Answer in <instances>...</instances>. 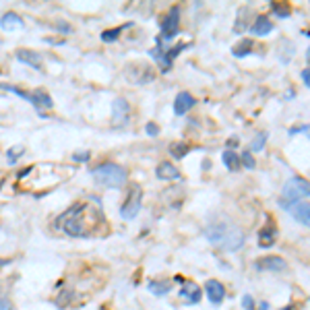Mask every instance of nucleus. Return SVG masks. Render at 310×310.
<instances>
[{
	"label": "nucleus",
	"instance_id": "obj_19",
	"mask_svg": "<svg viewBox=\"0 0 310 310\" xmlns=\"http://www.w3.org/2000/svg\"><path fill=\"white\" fill-rule=\"evenodd\" d=\"M222 158H224V164L228 166V170H232V172L240 170V164H242V160H240V155H238L236 151H232V149H226Z\"/></svg>",
	"mask_w": 310,
	"mask_h": 310
},
{
	"label": "nucleus",
	"instance_id": "obj_16",
	"mask_svg": "<svg viewBox=\"0 0 310 310\" xmlns=\"http://www.w3.org/2000/svg\"><path fill=\"white\" fill-rule=\"evenodd\" d=\"M23 27H25L23 19L17 13H13V11H9V13H5L3 17H0V29H5V31H17V29H23Z\"/></svg>",
	"mask_w": 310,
	"mask_h": 310
},
{
	"label": "nucleus",
	"instance_id": "obj_2",
	"mask_svg": "<svg viewBox=\"0 0 310 310\" xmlns=\"http://www.w3.org/2000/svg\"><path fill=\"white\" fill-rule=\"evenodd\" d=\"M205 238L217 246L222 248L226 253H236L244 246L246 242V234L242 232V228H238L236 224L232 222H226V220H220V222H213L211 226L205 228Z\"/></svg>",
	"mask_w": 310,
	"mask_h": 310
},
{
	"label": "nucleus",
	"instance_id": "obj_21",
	"mask_svg": "<svg viewBox=\"0 0 310 310\" xmlns=\"http://www.w3.org/2000/svg\"><path fill=\"white\" fill-rule=\"evenodd\" d=\"M253 46H255V44H253V40H248V38H246V40H240V42H238V44L232 48V54H234L236 58L248 56V54H251V50H253Z\"/></svg>",
	"mask_w": 310,
	"mask_h": 310
},
{
	"label": "nucleus",
	"instance_id": "obj_31",
	"mask_svg": "<svg viewBox=\"0 0 310 310\" xmlns=\"http://www.w3.org/2000/svg\"><path fill=\"white\" fill-rule=\"evenodd\" d=\"M0 310H15V308H13V304H11L9 300H5V298H0Z\"/></svg>",
	"mask_w": 310,
	"mask_h": 310
},
{
	"label": "nucleus",
	"instance_id": "obj_33",
	"mask_svg": "<svg viewBox=\"0 0 310 310\" xmlns=\"http://www.w3.org/2000/svg\"><path fill=\"white\" fill-rule=\"evenodd\" d=\"M310 127H298V129H292L290 131V135H296V133H300V131H308Z\"/></svg>",
	"mask_w": 310,
	"mask_h": 310
},
{
	"label": "nucleus",
	"instance_id": "obj_22",
	"mask_svg": "<svg viewBox=\"0 0 310 310\" xmlns=\"http://www.w3.org/2000/svg\"><path fill=\"white\" fill-rule=\"evenodd\" d=\"M129 25H122V27H116V29H106L104 34H102V42H106V44H110V42H114V40H118V36L122 34L124 29H127Z\"/></svg>",
	"mask_w": 310,
	"mask_h": 310
},
{
	"label": "nucleus",
	"instance_id": "obj_14",
	"mask_svg": "<svg viewBox=\"0 0 310 310\" xmlns=\"http://www.w3.org/2000/svg\"><path fill=\"white\" fill-rule=\"evenodd\" d=\"M290 213L298 224L310 228V203H294L290 207Z\"/></svg>",
	"mask_w": 310,
	"mask_h": 310
},
{
	"label": "nucleus",
	"instance_id": "obj_34",
	"mask_svg": "<svg viewBox=\"0 0 310 310\" xmlns=\"http://www.w3.org/2000/svg\"><path fill=\"white\" fill-rule=\"evenodd\" d=\"M257 310H269V304H267V302H263V304H259V306H257Z\"/></svg>",
	"mask_w": 310,
	"mask_h": 310
},
{
	"label": "nucleus",
	"instance_id": "obj_17",
	"mask_svg": "<svg viewBox=\"0 0 310 310\" xmlns=\"http://www.w3.org/2000/svg\"><path fill=\"white\" fill-rule=\"evenodd\" d=\"M271 31H273V23H271V19H269V17H265V15L257 17V19H255V23L251 25V34H253V36H257V38H263V36L271 34Z\"/></svg>",
	"mask_w": 310,
	"mask_h": 310
},
{
	"label": "nucleus",
	"instance_id": "obj_26",
	"mask_svg": "<svg viewBox=\"0 0 310 310\" xmlns=\"http://www.w3.org/2000/svg\"><path fill=\"white\" fill-rule=\"evenodd\" d=\"M271 9L277 13V17H282V19L290 17V9H288V5H282V3H273V5H271Z\"/></svg>",
	"mask_w": 310,
	"mask_h": 310
},
{
	"label": "nucleus",
	"instance_id": "obj_18",
	"mask_svg": "<svg viewBox=\"0 0 310 310\" xmlns=\"http://www.w3.org/2000/svg\"><path fill=\"white\" fill-rule=\"evenodd\" d=\"M155 176H158L160 180H178L180 178V172L170 162H162L158 168H155Z\"/></svg>",
	"mask_w": 310,
	"mask_h": 310
},
{
	"label": "nucleus",
	"instance_id": "obj_30",
	"mask_svg": "<svg viewBox=\"0 0 310 310\" xmlns=\"http://www.w3.org/2000/svg\"><path fill=\"white\" fill-rule=\"evenodd\" d=\"M73 158H75V162H87V160L91 158V155H89V153L85 151V153H75Z\"/></svg>",
	"mask_w": 310,
	"mask_h": 310
},
{
	"label": "nucleus",
	"instance_id": "obj_6",
	"mask_svg": "<svg viewBox=\"0 0 310 310\" xmlns=\"http://www.w3.org/2000/svg\"><path fill=\"white\" fill-rule=\"evenodd\" d=\"M255 269L269 271V273H284V271H288V261L277 255H267V257H261L255 261Z\"/></svg>",
	"mask_w": 310,
	"mask_h": 310
},
{
	"label": "nucleus",
	"instance_id": "obj_11",
	"mask_svg": "<svg viewBox=\"0 0 310 310\" xmlns=\"http://www.w3.org/2000/svg\"><path fill=\"white\" fill-rule=\"evenodd\" d=\"M17 60L23 62V65H29L31 69L36 71H44L42 69V54L40 52H34V50H17Z\"/></svg>",
	"mask_w": 310,
	"mask_h": 310
},
{
	"label": "nucleus",
	"instance_id": "obj_37",
	"mask_svg": "<svg viewBox=\"0 0 310 310\" xmlns=\"http://www.w3.org/2000/svg\"><path fill=\"white\" fill-rule=\"evenodd\" d=\"M0 75H3V71H0Z\"/></svg>",
	"mask_w": 310,
	"mask_h": 310
},
{
	"label": "nucleus",
	"instance_id": "obj_27",
	"mask_svg": "<svg viewBox=\"0 0 310 310\" xmlns=\"http://www.w3.org/2000/svg\"><path fill=\"white\" fill-rule=\"evenodd\" d=\"M265 143H267V135H265V133L257 135V139L251 143V151H261V149L265 147Z\"/></svg>",
	"mask_w": 310,
	"mask_h": 310
},
{
	"label": "nucleus",
	"instance_id": "obj_28",
	"mask_svg": "<svg viewBox=\"0 0 310 310\" xmlns=\"http://www.w3.org/2000/svg\"><path fill=\"white\" fill-rule=\"evenodd\" d=\"M242 306H244V310H257V304H255V298L253 296H244L242 298Z\"/></svg>",
	"mask_w": 310,
	"mask_h": 310
},
{
	"label": "nucleus",
	"instance_id": "obj_10",
	"mask_svg": "<svg viewBox=\"0 0 310 310\" xmlns=\"http://www.w3.org/2000/svg\"><path fill=\"white\" fill-rule=\"evenodd\" d=\"M29 104L34 106L40 114H42V110H52V108H54V102H52V98H50V93H46L44 89L31 91V93H29Z\"/></svg>",
	"mask_w": 310,
	"mask_h": 310
},
{
	"label": "nucleus",
	"instance_id": "obj_7",
	"mask_svg": "<svg viewBox=\"0 0 310 310\" xmlns=\"http://www.w3.org/2000/svg\"><path fill=\"white\" fill-rule=\"evenodd\" d=\"M178 27H180V9L178 7H172L168 11V15L164 17V21H162V36H164V40L176 38Z\"/></svg>",
	"mask_w": 310,
	"mask_h": 310
},
{
	"label": "nucleus",
	"instance_id": "obj_29",
	"mask_svg": "<svg viewBox=\"0 0 310 310\" xmlns=\"http://www.w3.org/2000/svg\"><path fill=\"white\" fill-rule=\"evenodd\" d=\"M145 133H147L149 137H158V135H160V127H158V124H155V122H147Z\"/></svg>",
	"mask_w": 310,
	"mask_h": 310
},
{
	"label": "nucleus",
	"instance_id": "obj_13",
	"mask_svg": "<svg viewBox=\"0 0 310 310\" xmlns=\"http://www.w3.org/2000/svg\"><path fill=\"white\" fill-rule=\"evenodd\" d=\"M277 234H279V230H277V226H275V222H267V226H263L261 228V232H259V244L263 246V248H269V246H273L275 244V240H277Z\"/></svg>",
	"mask_w": 310,
	"mask_h": 310
},
{
	"label": "nucleus",
	"instance_id": "obj_8",
	"mask_svg": "<svg viewBox=\"0 0 310 310\" xmlns=\"http://www.w3.org/2000/svg\"><path fill=\"white\" fill-rule=\"evenodd\" d=\"M112 118H114V127H122V124L131 120V106L127 100L118 98L112 102Z\"/></svg>",
	"mask_w": 310,
	"mask_h": 310
},
{
	"label": "nucleus",
	"instance_id": "obj_1",
	"mask_svg": "<svg viewBox=\"0 0 310 310\" xmlns=\"http://www.w3.org/2000/svg\"><path fill=\"white\" fill-rule=\"evenodd\" d=\"M104 213L100 209V203H75L69 207L65 213L60 215L58 226L62 232L73 236V238H87V236H96L100 226H104Z\"/></svg>",
	"mask_w": 310,
	"mask_h": 310
},
{
	"label": "nucleus",
	"instance_id": "obj_36",
	"mask_svg": "<svg viewBox=\"0 0 310 310\" xmlns=\"http://www.w3.org/2000/svg\"><path fill=\"white\" fill-rule=\"evenodd\" d=\"M279 310H294V306H284V308H279Z\"/></svg>",
	"mask_w": 310,
	"mask_h": 310
},
{
	"label": "nucleus",
	"instance_id": "obj_24",
	"mask_svg": "<svg viewBox=\"0 0 310 310\" xmlns=\"http://www.w3.org/2000/svg\"><path fill=\"white\" fill-rule=\"evenodd\" d=\"M240 160H242V164H244L248 170H255L257 162H255V158H253V151H251V149H248V151H244V153L240 155Z\"/></svg>",
	"mask_w": 310,
	"mask_h": 310
},
{
	"label": "nucleus",
	"instance_id": "obj_20",
	"mask_svg": "<svg viewBox=\"0 0 310 310\" xmlns=\"http://www.w3.org/2000/svg\"><path fill=\"white\" fill-rule=\"evenodd\" d=\"M147 290H149L153 296H166V294L172 290V284L166 282V279H164V282H149V284H147Z\"/></svg>",
	"mask_w": 310,
	"mask_h": 310
},
{
	"label": "nucleus",
	"instance_id": "obj_3",
	"mask_svg": "<svg viewBox=\"0 0 310 310\" xmlns=\"http://www.w3.org/2000/svg\"><path fill=\"white\" fill-rule=\"evenodd\" d=\"M91 176L96 178V182H100L102 186H108V189H120L129 180L127 170L118 164H102L91 170Z\"/></svg>",
	"mask_w": 310,
	"mask_h": 310
},
{
	"label": "nucleus",
	"instance_id": "obj_9",
	"mask_svg": "<svg viewBox=\"0 0 310 310\" xmlns=\"http://www.w3.org/2000/svg\"><path fill=\"white\" fill-rule=\"evenodd\" d=\"M205 294L209 298L211 304H222L224 298H226V286L222 282H217V279H209V282L205 284Z\"/></svg>",
	"mask_w": 310,
	"mask_h": 310
},
{
	"label": "nucleus",
	"instance_id": "obj_23",
	"mask_svg": "<svg viewBox=\"0 0 310 310\" xmlns=\"http://www.w3.org/2000/svg\"><path fill=\"white\" fill-rule=\"evenodd\" d=\"M189 145L186 143H174V145H170V153H172V158H176V160H182L186 153H189Z\"/></svg>",
	"mask_w": 310,
	"mask_h": 310
},
{
	"label": "nucleus",
	"instance_id": "obj_4",
	"mask_svg": "<svg viewBox=\"0 0 310 310\" xmlns=\"http://www.w3.org/2000/svg\"><path fill=\"white\" fill-rule=\"evenodd\" d=\"M141 201H143V189L141 184H131L127 201L120 207V217L122 220H135L137 213L141 211Z\"/></svg>",
	"mask_w": 310,
	"mask_h": 310
},
{
	"label": "nucleus",
	"instance_id": "obj_5",
	"mask_svg": "<svg viewBox=\"0 0 310 310\" xmlns=\"http://www.w3.org/2000/svg\"><path fill=\"white\" fill-rule=\"evenodd\" d=\"M304 197H310V182L302 176H294L286 182L284 186V201L282 203H288V201H300Z\"/></svg>",
	"mask_w": 310,
	"mask_h": 310
},
{
	"label": "nucleus",
	"instance_id": "obj_32",
	"mask_svg": "<svg viewBox=\"0 0 310 310\" xmlns=\"http://www.w3.org/2000/svg\"><path fill=\"white\" fill-rule=\"evenodd\" d=\"M302 79H304V83L310 87V69H304V71H302Z\"/></svg>",
	"mask_w": 310,
	"mask_h": 310
},
{
	"label": "nucleus",
	"instance_id": "obj_15",
	"mask_svg": "<svg viewBox=\"0 0 310 310\" xmlns=\"http://www.w3.org/2000/svg\"><path fill=\"white\" fill-rule=\"evenodd\" d=\"M201 288L197 286V284H193V282H184V286H182V290H180V298L182 300H186L189 304H197V302H201Z\"/></svg>",
	"mask_w": 310,
	"mask_h": 310
},
{
	"label": "nucleus",
	"instance_id": "obj_12",
	"mask_svg": "<svg viewBox=\"0 0 310 310\" xmlns=\"http://www.w3.org/2000/svg\"><path fill=\"white\" fill-rule=\"evenodd\" d=\"M195 98L191 96L189 91H182V93H178L176 96V102H174V112H176V116H184L189 110H193L195 108Z\"/></svg>",
	"mask_w": 310,
	"mask_h": 310
},
{
	"label": "nucleus",
	"instance_id": "obj_25",
	"mask_svg": "<svg viewBox=\"0 0 310 310\" xmlns=\"http://www.w3.org/2000/svg\"><path fill=\"white\" fill-rule=\"evenodd\" d=\"M25 151H23V147H15V149H9L7 151V162L13 166V164H17V160L21 158V155H23Z\"/></svg>",
	"mask_w": 310,
	"mask_h": 310
},
{
	"label": "nucleus",
	"instance_id": "obj_35",
	"mask_svg": "<svg viewBox=\"0 0 310 310\" xmlns=\"http://www.w3.org/2000/svg\"><path fill=\"white\" fill-rule=\"evenodd\" d=\"M306 60H308V65H310V48H308V52H306Z\"/></svg>",
	"mask_w": 310,
	"mask_h": 310
}]
</instances>
